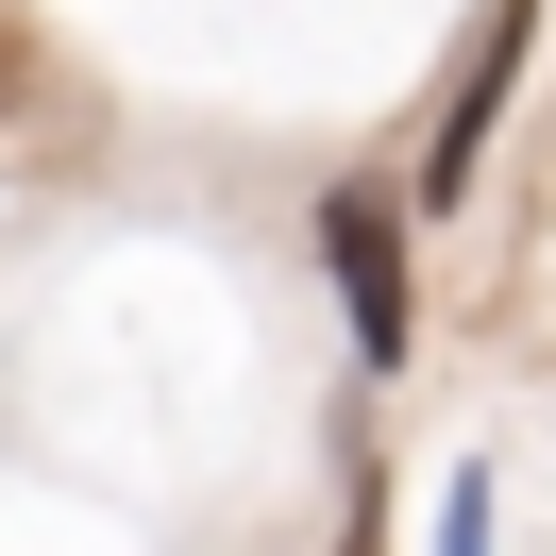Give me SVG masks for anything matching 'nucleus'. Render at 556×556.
Returning a JSON list of instances; mask_svg holds the SVG:
<instances>
[{"label":"nucleus","instance_id":"obj_1","mask_svg":"<svg viewBox=\"0 0 556 556\" xmlns=\"http://www.w3.org/2000/svg\"><path fill=\"white\" fill-rule=\"evenodd\" d=\"M320 253H338V287H354V354H405V253H388V203H371V186L320 203Z\"/></svg>","mask_w":556,"mask_h":556},{"label":"nucleus","instance_id":"obj_2","mask_svg":"<svg viewBox=\"0 0 556 556\" xmlns=\"http://www.w3.org/2000/svg\"><path fill=\"white\" fill-rule=\"evenodd\" d=\"M439 556H489V489L455 472V522H439Z\"/></svg>","mask_w":556,"mask_h":556}]
</instances>
